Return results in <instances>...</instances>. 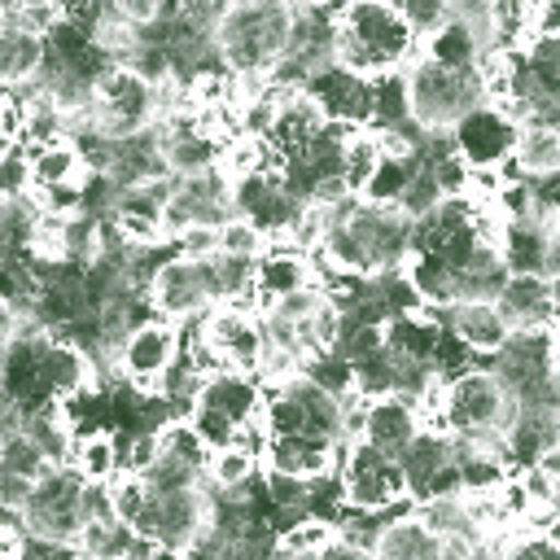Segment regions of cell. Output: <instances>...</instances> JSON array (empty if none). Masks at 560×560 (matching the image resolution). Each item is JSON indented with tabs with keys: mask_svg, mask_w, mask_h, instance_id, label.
I'll list each match as a JSON object with an SVG mask.
<instances>
[{
	"mask_svg": "<svg viewBox=\"0 0 560 560\" xmlns=\"http://www.w3.org/2000/svg\"><path fill=\"white\" fill-rule=\"evenodd\" d=\"M332 48H337V61L363 79L407 70L420 57L416 31L385 0H346L332 22Z\"/></svg>",
	"mask_w": 560,
	"mask_h": 560,
	"instance_id": "obj_1",
	"label": "cell"
},
{
	"mask_svg": "<svg viewBox=\"0 0 560 560\" xmlns=\"http://www.w3.org/2000/svg\"><path fill=\"white\" fill-rule=\"evenodd\" d=\"M293 31V0H228L214 22V52L232 79H271Z\"/></svg>",
	"mask_w": 560,
	"mask_h": 560,
	"instance_id": "obj_2",
	"label": "cell"
},
{
	"mask_svg": "<svg viewBox=\"0 0 560 560\" xmlns=\"http://www.w3.org/2000/svg\"><path fill=\"white\" fill-rule=\"evenodd\" d=\"M407 96H411V122L420 131H451L472 105L486 101L481 70H451L416 57L407 66Z\"/></svg>",
	"mask_w": 560,
	"mask_h": 560,
	"instance_id": "obj_3",
	"label": "cell"
},
{
	"mask_svg": "<svg viewBox=\"0 0 560 560\" xmlns=\"http://www.w3.org/2000/svg\"><path fill=\"white\" fill-rule=\"evenodd\" d=\"M83 114H88V122H92L96 131H105L109 140L149 131V127L158 122V83L140 79V74L127 70V66H109L105 79H101L96 92H92V105H88Z\"/></svg>",
	"mask_w": 560,
	"mask_h": 560,
	"instance_id": "obj_4",
	"label": "cell"
},
{
	"mask_svg": "<svg viewBox=\"0 0 560 560\" xmlns=\"http://www.w3.org/2000/svg\"><path fill=\"white\" fill-rule=\"evenodd\" d=\"M140 538L166 551H188L206 529H210V486H188V490H149L136 525Z\"/></svg>",
	"mask_w": 560,
	"mask_h": 560,
	"instance_id": "obj_5",
	"label": "cell"
},
{
	"mask_svg": "<svg viewBox=\"0 0 560 560\" xmlns=\"http://www.w3.org/2000/svg\"><path fill=\"white\" fill-rule=\"evenodd\" d=\"M22 525H26V534L74 542L83 529V477L70 464H48L31 486Z\"/></svg>",
	"mask_w": 560,
	"mask_h": 560,
	"instance_id": "obj_6",
	"label": "cell"
},
{
	"mask_svg": "<svg viewBox=\"0 0 560 560\" xmlns=\"http://www.w3.org/2000/svg\"><path fill=\"white\" fill-rule=\"evenodd\" d=\"M341 486H346V503L359 512H394L407 499V481L394 455H381L368 442H350L337 459Z\"/></svg>",
	"mask_w": 560,
	"mask_h": 560,
	"instance_id": "obj_7",
	"label": "cell"
},
{
	"mask_svg": "<svg viewBox=\"0 0 560 560\" xmlns=\"http://www.w3.org/2000/svg\"><path fill=\"white\" fill-rule=\"evenodd\" d=\"M516 131H521V122H516L503 105L481 101V105H472V109L446 131V140H451V153H455L468 171H499V166L512 158V149H516Z\"/></svg>",
	"mask_w": 560,
	"mask_h": 560,
	"instance_id": "obj_8",
	"label": "cell"
},
{
	"mask_svg": "<svg viewBox=\"0 0 560 560\" xmlns=\"http://www.w3.org/2000/svg\"><path fill=\"white\" fill-rule=\"evenodd\" d=\"M179 350H184V337H179V324L153 315V319H140L136 328L122 332L118 350H114V363L122 372V381L140 385V389H153L175 363H179Z\"/></svg>",
	"mask_w": 560,
	"mask_h": 560,
	"instance_id": "obj_9",
	"label": "cell"
},
{
	"mask_svg": "<svg viewBox=\"0 0 560 560\" xmlns=\"http://www.w3.org/2000/svg\"><path fill=\"white\" fill-rule=\"evenodd\" d=\"M149 306L171 319V324H188L197 315H206L214 306V293H210V258H166L153 280H149Z\"/></svg>",
	"mask_w": 560,
	"mask_h": 560,
	"instance_id": "obj_10",
	"label": "cell"
},
{
	"mask_svg": "<svg viewBox=\"0 0 560 560\" xmlns=\"http://www.w3.org/2000/svg\"><path fill=\"white\" fill-rule=\"evenodd\" d=\"M402 481H407V499L424 503V499H442V494H459V464H455V438L446 429H420L411 438V446L398 455Z\"/></svg>",
	"mask_w": 560,
	"mask_h": 560,
	"instance_id": "obj_11",
	"label": "cell"
},
{
	"mask_svg": "<svg viewBox=\"0 0 560 560\" xmlns=\"http://www.w3.org/2000/svg\"><path fill=\"white\" fill-rule=\"evenodd\" d=\"M302 92L311 96V105L324 114L328 127H346V131H363L368 127V114H372V79L346 70L341 61H328L315 74H306Z\"/></svg>",
	"mask_w": 560,
	"mask_h": 560,
	"instance_id": "obj_12",
	"label": "cell"
},
{
	"mask_svg": "<svg viewBox=\"0 0 560 560\" xmlns=\"http://www.w3.org/2000/svg\"><path fill=\"white\" fill-rule=\"evenodd\" d=\"M153 127H158L162 158H166V171L171 175H206V171L219 166L223 140L210 127H201V118L192 109H179L175 118H162Z\"/></svg>",
	"mask_w": 560,
	"mask_h": 560,
	"instance_id": "obj_13",
	"label": "cell"
},
{
	"mask_svg": "<svg viewBox=\"0 0 560 560\" xmlns=\"http://www.w3.org/2000/svg\"><path fill=\"white\" fill-rule=\"evenodd\" d=\"M551 232L556 219L547 214H525V219H503L494 249L508 267V276H547V258H551Z\"/></svg>",
	"mask_w": 560,
	"mask_h": 560,
	"instance_id": "obj_14",
	"label": "cell"
},
{
	"mask_svg": "<svg viewBox=\"0 0 560 560\" xmlns=\"http://www.w3.org/2000/svg\"><path fill=\"white\" fill-rule=\"evenodd\" d=\"M306 284H319L315 276V258L293 249V245H267L258 258H254V306L267 311L271 302L306 289Z\"/></svg>",
	"mask_w": 560,
	"mask_h": 560,
	"instance_id": "obj_15",
	"label": "cell"
},
{
	"mask_svg": "<svg viewBox=\"0 0 560 560\" xmlns=\"http://www.w3.org/2000/svg\"><path fill=\"white\" fill-rule=\"evenodd\" d=\"M346 446L337 442H324V438H306V433H280V438H267L262 446V464L267 472L276 477H293V481H315L324 472L337 468Z\"/></svg>",
	"mask_w": 560,
	"mask_h": 560,
	"instance_id": "obj_16",
	"label": "cell"
},
{
	"mask_svg": "<svg viewBox=\"0 0 560 560\" xmlns=\"http://www.w3.org/2000/svg\"><path fill=\"white\" fill-rule=\"evenodd\" d=\"M429 311H433V306H429ZM438 319H442V328H446L455 341H464L477 359H481V354L490 359V354L512 337V328H508V319L499 315L494 302H451V306L438 311Z\"/></svg>",
	"mask_w": 560,
	"mask_h": 560,
	"instance_id": "obj_17",
	"label": "cell"
},
{
	"mask_svg": "<svg viewBox=\"0 0 560 560\" xmlns=\"http://www.w3.org/2000/svg\"><path fill=\"white\" fill-rule=\"evenodd\" d=\"M39 376H44V389L52 402H66L83 389H92L96 381V363L88 359V350H79L74 341L66 337H44L39 341Z\"/></svg>",
	"mask_w": 560,
	"mask_h": 560,
	"instance_id": "obj_18",
	"label": "cell"
},
{
	"mask_svg": "<svg viewBox=\"0 0 560 560\" xmlns=\"http://www.w3.org/2000/svg\"><path fill=\"white\" fill-rule=\"evenodd\" d=\"M424 429V420H420V411L407 402V398H394V394H385V398H368V407H363V438L359 442H368V446H376L381 455H402L407 446H411V438Z\"/></svg>",
	"mask_w": 560,
	"mask_h": 560,
	"instance_id": "obj_19",
	"label": "cell"
},
{
	"mask_svg": "<svg viewBox=\"0 0 560 560\" xmlns=\"http://www.w3.org/2000/svg\"><path fill=\"white\" fill-rule=\"evenodd\" d=\"M494 306H499V315L508 319L512 332L551 328V280L547 276H508Z\"/></svg>",
	"mask_w": 560,
	"mask_h": 560,
	"instance_id": "obj_20",
	"label": "cell"
},
{
	"mask_svg": "<svg viewBox=\"0 0 560 560\" xmlns=\"http://www.w3.org/2000/svg\"><path fill=\"white\" fill-rule=\"evenodd\" d=\"M162 175H171V171H166V158H162L158 127L114 140V153H109L105 179H114L118 188H136V184H149V179H162Z\"/></svg>",
	"mask_w": 560,
	"mask_h": 560,
	"instance_id": "obj_21",
	"label": "cell"
},
{
	"mask_svg": "<svg viewBox=\"0 0 560 560\" xmlns=\"http://www.w3.org/2000/svg\"><path fill=\"white\" fill-rule=\"evenodd\" d=\"M39 66H44V35L22 22H4L0 26V88L9 92L35 88Z\"/></svg>",
	"mask_w": 560,
	"mask_h": 560,
	"instance_id": "obj_22",
	"label": "cell"
},
{
	"mask_svg": "<svg viewBox=\"0 0 560 560\" xmlns=\"http://www.w3.org/2000/svg\"><path fill=\"white\" fill-rule=\"evenodd\" d=\"M512 166L529 184L556 179L560 175V122H521L516 149H512Z\"/></svg>",
	"mask_w": 560,
	"mask_h": 560,
	"instance_id": "obj_23",
	"label": "cell"
},
{
	"mask_svg": "<svg viewBox=\"0 0 560 560\" xmlns=\"http://www.w3.org/2000/svg\"><path fill=\"white\" fill-rule=\"evenodd\" d=\"M372 560H442V538L429 534L416 512H398L381 529V538L372 547Z\"/></svg>",
	"mask_w": 560,
	"mask_h": 560,
	"instance_id": "obj_24",
	"label": "cell"
},
{
	"mask_svg": "<svg viewBox=\"0 0 560 560\" xmlns=\"http://www.w3.org/2000/svg\"><path fill=\"white\" fill-rule=\"evenodd\" d=\"M411 96H407V70H389L372 79V114L368 131H411Z\"/></svg>",
	"mask_w": 560,
	"mask_h": 560,
	"instance_id": "obj_25",
	"label": "cell"
},
{
	"mask_svg": "<svg viewBox=\"0 0 560 560\" xmlns=\"http://www.w3.org/2000/svg\"><path fill=\"white\" fill-rule=\"evenodd\" d=\"M420 57L424 61H433V66H451V70H472V66H481V57H486V44L464 26V22H446V26H438L429 39H420Z\"/></svg>",
	"mask_w": 560,
	"mask_h": 560,
	"instance_id": "obj_26",
	"label": "cell"
},
{
	"mask_svg": "<svg viewBox=\"0 0 560 560\" xmlns=\"http://www.w3.org/2000/svg\"><path fill=\"white\" fill-rule=\"evenodd\" d=\"M26 162H31V188H52V184H88V162L79 158V149L70 140H57V144H39V149H26Z\"/></svg>",
	"mask_w": 560,
	"mask_h": 560,
	"instance_id": "obj_27",
	"label": "cell"
},
{
	"mask_svg": "<svg viewBox=\"0 0 560 560\" xmlns=\"http://www.w3.org/2000/svg\"><path fill=\"white\" fill-rule=\"evenodd\" d=\"M83 481H101L109 486L118 472H122V455H118V438L109 429L101 433H79L70 442V459H66Z\"/></svg>",
	"mask_w": 560,
	"mask_h": 560,
	"instance_id": "obj_28",
	"label": "cell"
},
{
	"mask_svg": "<svg viewBox=\"0 0 560 560\" xmlns=\"http://www.w3.org/2000/svg\"><path fill=\"white\" fill-rule=\"evenodd\" d=\"M258 455L249 451V446H241V442H232V446H219V451H210V459H206V486L214 490V494H241L254 477H258Z\"/></svg>",
	"mask_w": 560,
	"mask_h": 560,
	"instance_id": "obj_29",
	"label": "cell"
},
{
	"mask_svg": "<svg viewBox=\"0 0 560 560\" xmlns=\"http://www.w3.org/2000/svg\"><path fill=\"white\" fill-rule=\"evenodd\" d=\"M136 542H140V534H136L131 525H122L118 516L92 521V525H83L79 538H74V547H79L83 560H127V556L136 551Z\"/></svg>",
	"mask_w": 560,
	"mask_h": 560,
	"instance_id": "obj_30",
	"label": "cell"
},
{
	"mask_svg": "<svg viewBox=\"0 0 560 560\" xmlns=\"http://www.w3.org/2000/svg\"><path fill=\"white\" fill-rule=\"evenodd\" d=\"M381 158H385V149H381V136L376 131L363 127V131H350L346 136V149H341V184H346L350 197H363V188L376 175Z\"/></svg>",
	"mask_w": 560,
	"mask_h": 560,
	"instance_id": "obj_31",
	"label": "cell"
},
{
	"mask_svg": "<svg viewBox=\"0 0 560 560\" xmlns=\"http://www.w3.org/2000/svg\"><path fill=\"white\" fill-rule=\"evenodd\" d=\"M416 166H420V158H416V153H385V158H381V166H376V175L368 179V188H363V197H359V201H372V206H398V197L407 192V184H411Z\"/></svg>",
	"mask_w": 560,
	"mask_h": 560,
	"instance_id": "obj_32",
	"label": "cell"
},
{
	"mask_svg": "<svg viewBox=\"0 0 560 560\" xmlns=\"http://www.w3.org/2000/svg\"><path fill=\"white\" fill-rule=\"evenodd\" d=\"M267 166H271V153H267V144L258 136L236 131L219 149V175L223 179H241V175H254V171H267Z\"/></svg>",
	"mask_w": 560,
	"mask_h": 560,
	"instance_id": "obj_33",
	"label": "cell"
},
{
	"mask_svg": "<svg viewBox=\"0 0 560 560\" xmlns=\"http://www.w3.org/2000/svg\"><path fill=\"white\" fill-rule=\"evenodd\" d=\"M52 459L22 433V429H13V433H4L0 438V477H22V481H35L44 468H48Z\"/></svg>",
	"mask_w": 560,
	"mask_h": 560,
	"instance_id": "obj_34",
	"label": "cell"
},
{
	"mask_svg": "<svg viewBox=\"0 0 560 560\" xmlns=\"http://www.w3.org/2000/svg\"><path fill=\"white\" fill-rule=\"evenodd\" d=\"M302 376L315 381V385H319L324 394H332V398H350V394H354V368H350V359H341L337 350H324V354L306 359V363H302Z\"/></svg>",
	"mask_w": 560,
	"mask_h": 560,
	"instance_id": "obj_35",
	"label": "cell"
},
{
	"mask_svg": "<svg viewBox=\"0 0 560 560\" xmlns=\"http://www.w3.org/2000/svg\"><path fill=\"white\" fill-rule=\"evenodd\" d=\"M332 538H337L332 525H324V521H315V516H302L298 525H289V529L276 534V551L298 556V560H311V556H319Z\"/></svg>",
	"mask_w": 560,
	"mask_h": 560,
	"instance_id": "obj_36",
	"label": "cell"
},
{
	"mask_svg": "<svg viewBox=\"0 0 560 560\" xmlns=\"http://www.w3.org/2000/svg\"><path fill=\"white\" fill-rule=\"evenodd\" d=\"M271 241L241 214H232L228 223H219V254H232V258H258Z\"/></svg>",
	"mask_w": 560,
	"mask_h": 560,
	"instance_id": "obj_37",
	"label": "cell"
},
{
	"mask_svg": "<svg viewBox=\"0 0 560 560\" xmlns=\"http://www.w3.org/2000/svg\"><path fill=\"white\" fill-rule=\"evenodd\" d=\"M394 9L416 31V39H429L438 26L451 22V0H394Z\"/></svg>",
	"mask_w": 560,
	"mask_h": 560,
	"instance_id": "obj_38",
	"label": "cell"
},
{
	"mask_svg": "<svg viewBox=\"0 0 560 560\" xmlns=\"http://www.w3.org/2000/svg\"><path fill=\"white\" fill-rule=\"evenodd\" d=\"M144 499H149L144 477H136V472H118V477L109 481V508H114V516H118L122 525H136Z\"/></svg>",
	"mask_w": 560,
	"mask_h": 560,
	"instance_id": "obj_39",
	"label": "cell"
},
{
	"mask_svg": "<svg viewBox=\"0 0 560 560\" xmlns=\"http://www.w3.org/2000/svg\"><path fill=\"white\" fill-rule=\"evenodd\" d=\"M324 302H328L324 284H306V289H298V293H289V298H280V302H271V306L258 311V315H271V319H280V324H298V319L315 315Z\"/></svg>",
	"mask_w": 560,
	"mask_h": 560,
	"instance_id": "obj_40",
	"label": "cell"
},
{
	"mask_svg": "<svg viewBox=\"0 0 560 560\" xmlns=\"http://www.w3.org/2000/svg\"><path fill=\"white\" fill-rule=\"evenodd\" d=\"M438 201H442V188H438V179L429 175V166L420 162L416 175H411V184H407V192L398 197V210H402L407 219H420V214H429Z\"/></svg>",
	"mask_w": 560,
	"mask_h": 560,
	"instance_id": "obj_41",
	"label": "cell"
},
{
	"mask_svg": "<svg viewBox=\"0 0 560 560\" xmlns=\"http://www.w3.org/2000/svg\"><path fill=\"white\" fill-rule=\"evenodd\" d=\"M0 197L4 201H26L31 197V162H26V149H13L0 162Z\"/></svg>",
	"mask_w": 560,
	"mask_h": 560,
	"instance_id": "obj_42",
	"label": "cell"
},
{
	"mask_svg": "<svg viewBox=\"0 0 560 560\" xmlns=\"http://www.w3.org/2000/svg\"><path fill=\"white\" fill-rule=\"evenodd\" d=\"M175 254H184V258H214L219 254V228H210V223L179 228L175 232Z\"/></svg>",
	"mask_w": 560,
	"mask_h": 560,
	"instance_id": "obj_43",
	"label": "cell"
},
{
	"mask_svg": "<svg viewBox=\"0 0 560 560\" xmlns=\"http://www.w3.org/2000/svg\"><path fill=\"white\" fill-rule=\"evenodd\" d=\"M503 560H560V542H551L547 529H538V534H516V538L503 547Z\"/></svg>",
	"mask_w": 560,
	"mask_h": 560,
	"instance_id": "obj_44",
	"label": "cell"
},
{
	"mask_svg": "<svg viewBox=\"0 0 560 560\" xmlns=\"http://www.w3.org/2000/svg\"><path fill=\"white\" fill-rule=\"evenodd\" d=\"M105 9H109L118 22H127L131 31H144V26L162 22V4H158V0H105Z\"/></svg>",
	"mask_w": 560,
	"mask_h": 560,
	"instance_id": "obj_45",
	"label": "cell"
},
{
	"mask_svg": "<svg viewBox=\"0 0 560 560\" xmlns=\"http://www.w3.org/2000/svg\"><path fill=\"white\" fill-rule=\"evenodd\" d=\"M18 560H79V547H74V542H61V538L26 534V538H22Z\"/></svg>",
	"mask_w": 560,
	"mask_h": 560,
	"instance_id": "obj_46",
	"label": "cell"
},
{
	"mask_svg": "<svg viewBox=\"0 0 560 560\" xmlns=\"http://www.w3.org/2000/svg\"><path fill=\"white\" fill-rule=\"evenodd\" d=\"M52 9H57V22H70L83 31H96V22L105 18V0H52Z\"/></svg>",
	"mask_w": 560,
	"mask_h": 560,
	"instance_id": "obj_47",
	"label": "cell"
},
{
	"mask_svg": "<svg viewBox=\"0 0 560 560\" xmlns=\"http://www.w3.org/2000/svg\"><path fill=\"white\" fill-rule=\"evenodd\" d=\"M311 560H372V551H359V547H350V542H341V538H332L319 556H311Z\"/></svg>",
	"mask_w": 560,
	"mask_h": 560,
	"instance_id": "obj_48",
	"label": "cell"
},
{
	"mask_svg": "<svg viewBox=\"0 0 560 560\" xmlns=\"http://www.w3.org/2000/svg\"><path fill=\"white\" fill-rule=\"evenodd\" d=\"M13 429H22V416H18V407L9 402V394L0 389V438L13 433Z\"/></svg>",
	"mask_w": 560,
	"mask_h": 560,
	"instance_id": "obj_49",
	"label": "cell"
},
{
	"mask_svg": "<svg viewBox=\"0 0 560 560\" xmlns=\"http://www.w3.org/2000/svg\"><path fill=\"white\" fill-rule=\"evenodd\" d=\"M547 276H560V219H556V232H551V258H547Z\"/></svg>",
	"mask_w": 560,
	"mask_h": 560,
	"instance_id": "obj_50",
	"label": "cell"
},
{
	"mask_svg": "<svg viewBox=\"0 0 560 560\" xmlns=\"http://www.w3.org/2000/svg\"><path fill=\"white\" fill-rule=\"evenodd\" d=\"M551 280V328L560 332V276H547Z\"/></svg>",
	"mask_w": 560,
	"mask_h": 560,
	"instance_id": "obj_51",
	"label": "cell"
},
{
	"mask_svg": "<svg viewBox=\"0 0 560 560\" xmlns=\"http://www.w3.org/2000/svg\"><path fill=\"white\" fill-rule=\"evenodd\" d=\"M542 468H547V472H551V477L560 481V442H556V446H551V451L542 455Z\"/></svg>",
	"mask_w": 560,
	"mask_h": 560,
	"instance_id": "obj_52",
	"label": "cell"
},
{
	"mask_svg": "<svg viewBox=\"0 0 560 560\" xmlns=\"http://www.w3.org/2000/svg\"><path fill=\"white\" fill-rule=\"evenodd\" d=\"M144 560H188V551H166V547H153Z\"/></svg>",
	"mask_w": 560,
	"mask_h": 560,
	"instance_id": "obj_53",
	"label": "cell"
},
{
	"mask_svg": "<svg viewBox=\"0 0 560 560\" xmlns=\"http://www.w3.org/2000/svg\"><path fill=\"white\" fill-rule=\"evenodd\" d=\"M13 149H18V144H13V140H9V136H0V162H4V158H9V153H13Z\"/></svg>",
	"mask_w": 560,
	"mask_h": 560,
	"instance_id": "obj_54",
	"label": "cell"
},
{
	"mask_svg": "<svg viewBox=\"0 0 560 560\" xmlns=\"http://www.w3.org/2000/svg\"><path fill=\"white\" fill-rule=\"evenodd\" d=\"M551 359H556V376H560V332H556V346H551Z\"/></svg>",
	"mask_w": 560,
	"mask_h": 560,
	"instance_id": "obj_55",
	"label": "cell"
},
{
	"mask_svg": "<svg viewBox=\"0 0 560 560\" xmlns=\"http://www.w3.org/2000/svg\"><path fill=\"white\" fill-rule=\"evenodd\" d=\"M79 560H83V556H79Z\"/></svg>",
	"mask_w": 560,
	"mask_h": 560,
	"instance_id": "obj_56",
	"label": "cell"
}]
</instances>
